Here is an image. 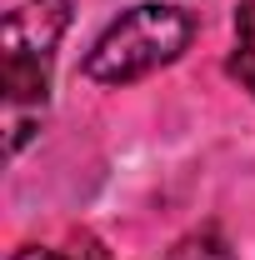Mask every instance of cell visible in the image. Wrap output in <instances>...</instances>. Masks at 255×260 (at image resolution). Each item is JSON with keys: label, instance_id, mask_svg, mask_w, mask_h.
Masks as SVG:
<instances>
[{"label": "cell", "instance_id": "2", "mask_svg": "<svg viewBox=\"0 0 255 260\" xmlns=\"http://www.w3.org/2000/svg\"><path fill=\"white\" fill-rule=\"evenodd\" d=\"M70 0H20L5 10L0 25V90L10 120L20 110H45L50 75H55V45L70 30Z\"/></svg>", "mask_w": 255, "mask_h": 260}, {"label": "cell", "instance_id": "1", "mask_svg": "<svg viewBox=\"0 0 255 260\" xmlns=\"http://www.w3.org/2000/svg\"><path fill=\"white\" fill-rule=\"evenodd\" d=\"M195 40V15L175 10V5H130L120 10V20H110L100 40L85 55V80L95 85H130L145 80L165 65H175Z\"/></svg>", "mask_w": 255, "mask_h": 260}, {"label": "cell", "instance_id": "6", "mask_svg": "<svg viewBox=\"0 0 255 260\" xmlns=\"http://www.w3.org/2000/svg\"><path fill=\"white\" fill-rule=\"evenodd\" d=\"M10 260H70V255H60V250H40V245H25V250H15Z\"/></svg>", "mask_w": 255, "mask_h": 260}, {"label": "cell", "instance_id": "4", "mask_svg": "<svg viewBox=\"0 0 255 260\" xmlns=\"http://www.w3.org/2000/svg\"><path fill=\"white\" fill-rule=\"evenodd\" d=\"M225 75L240 80V90H250V95H255V45H235L230 60H225Z\"/></svg>", "mask_w": 255, "mask_h": 260}, {"label": "cell", "instance_id": "3", "mask_svg": "<svg viewBox=\"0 0 255 260\" xmlns=\"http://www.w3.org/2000/svg\"><path fill=\"white\" fill-rule=\"evenodd\" d=\"M165 260H235V250H230V240H225L220 225H200L190 235H180L165 250Z\"/></svg>", "mask_w": 255, "mask_h": 260}, {"label": "cell", "instance_id": "5", "mask_svg": "<svg viewBox=\"0 0 255 260\" xmlns=\"http://www.w3.org/2000/svg\"><path fill=\"white\" fill-rule=\"evenodd\" d=\"M235 35H240V45H255V0H240V10H235Z\"/></svg>", "mask_w": 255, "mask_h": 260}]
</instances>
